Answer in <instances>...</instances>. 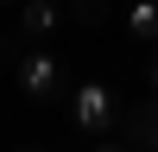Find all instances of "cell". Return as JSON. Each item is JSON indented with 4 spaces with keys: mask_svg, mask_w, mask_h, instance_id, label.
Instances as JSON below:
<instances>
[{
    "mask_svg": "<svg viewBox=\"0 0 158 152\" xmlns=\"http://www.w3.org/2000/svg\"><path fill=\"white\" fill-rule=\"evenodd\" d=\"M13 82L32 101H70V76H63V63L51 51H19L13 57Z\"/></svg>",
    "mask_w": 158,
    "mask_h": 152,
    "instance_id": "obj_1",
    "label": "cell"
},
{
    "mask_svg": "<svg viewBox=\"0 0 158 152\" xmlns=\"http://www.w3.org/2000/svg\"><path fill=\"white\" fill-rule=\"evenodd\" d=\"M114 133H120V146H127V152H158V95L127 101L120 120H114Z\"/></svg>",
    "mask_w": 158,
    "mask_h": 152,
    "instance_id": "obj_2",
    "label": "cell"
},
{
    "mask_svg": "<svg viewBox=\"0 0 158 152\" xmlns=\"http://www.w3.org/2000/svg\"><path fill=\"white\" fill-rule=\"evenodd\" d=\"M70 114H76V127H114V120H120L108 82H82V89H70Z\"/></svg>",
    "mask_w": 158,
    "mask_h": 152,
    "instance_id": "obj_3",
    "label": "cell"
},
{
    "mask_svg": "<svg viewBox=\"0 0 158 152\" xmlns=\"http://www.w3.org/2000/svg\"><path fill=\"white\" fill-rule=\"evenodd\" d=\"M19 32L38 38V44L57 38V32H63V6H57V0H25V6H19Z\"/></svg>",
    "mask_w": 158,
    "mask_h": 152,
    "instance_id": "obj_4",
    "label": "cell"
},
{
    "mask_svg": "<svg viewBox=\"0 0 158 152\" xmlns=\"http://www.w3.org/2000/svg\"><path fill=\"white\" fill-rule=\"evenodd\" d=\"M127 32L158 44V0H133V6H127Z\"/></svg>",
    "mask_w": 158,
    "mask_h": 152,
    "instance_id": "obj_5",
    "label": "cell"
},
{
    "mask_svg": "<svg viewBox=\"0 0 158 152\" xmlns=\"http://www.w3.org/2000/svg\"><path fill=\"white\" fill-rule=\"evenodd\" d=\"M108 13H114L108 0H70V19H76V25H101Z\"/></svg>",
    "mask_w": 158,
    "mask_h": 152,
    "instance_id": "obj_6",
    "label": "cell"
},
{
    "mask_svg": "<svg viewBox=\"0 0 158 152\" xmlns=\"http://www.w3.org/2000/svg\"><path fill=\"white\" fill-rule=\"evenodd\" d=\"M95 152H127V146H120V139H114V146H95Z\"/></svg>",
    "mask_w": 158,
    "mask_h": 152,
    "instance_id": "obj_7",
    "label": "cell"
},
{
    "mask_svg": "<svg viewBox=\"0 0 158 152\" xmlns=\"http://www.w3.org/2000/svg\"><path fill=\"white\" fill-rule=\"evenodd\" d=\"M152 89H158V51H152Z\"/></svg>",
    "mask_w": 158,
    "mask_h": 152,
    "instance_id": "obj_8",
    "label": "cell"
},
{
    "mask_svg": "<svg viewBox=\"0 0 158 152\" xmlns=\"http://www.w3.org/2000/svg\"><path fill=\"white\" fill-rule=\"evenodd\" d=\"M0 6H19V0H0Z\"/></svg>",
    "mask_w": 158,
    "mask_h": 152,
    "instance_id": "obj_9",
    "label": "cell"
},
{
    "mask_svg": "<svg viewBox=\"0 0 158 152\" xmlns=\"http://www.w3.org/2000/svg\"><path fill=\"white\" fill-rule=\"evenodd\" d=\"M25 152H32V146H25Z\"/></svg>",
    "mask_w": 158,
    "mask_h": 152,
    "instance_id": "obj_10",
    "label": "cell"
}]
</instances>
